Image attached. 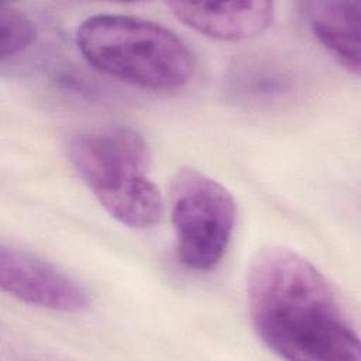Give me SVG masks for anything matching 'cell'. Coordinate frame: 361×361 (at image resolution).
Returning <instances> with one entry per match:
<instances>
[{"mask_svg": "<svg viewBox=\"0 0 361 361\" xmlns=\"http://www.w3.org/2000/svg\"><path fill=\"white\" fill-rule=\"evenodd\" d=\"M247 305L262 344L289 361H358L357 327L326 275L283 245L261 247L247 269Z\"/></svg>", "mask_w": 361, "mask_h": 361, "instance_id": "6da1fadb", "label": "cell"}, {"mask_svg": "<svg viewBox=\"0 0 361 361\" xmlns=\"http://www.w3.org/2000/svg\"><path fill=\"white\" fill-rule=\"evenodd\" d=\"M76 45L89 65L131 86L172 92L195 69L193 54L169 28L124 14H94L76 30Z\"/></svg>", "mask_w": 361, "mask_h": 361, "instance_id": "7a4b0ae2", "label": "cell"}, {"mask_svg": "<svg viewBox=\"0 0 361 361\" xmlns=\"http://www.w3.org/2000/svg\"><path fill=\"white\" fill-rule=\"evenodd\" d=\"M68 155L100 206L118 223L149 228L164 214L161 192L149 176L147 142L127 126L78 133Z\"/></svg>", "mask_w": 361, "mask_h": 361, "instance_id": "3957f363", "label": "cell"}, {"mask_svg": "<svg viewBox=\"0 0 361 361\" xmlns=\"http://www.w3.org/2000/svg\"><path fill=\"white\" fill-rule=\"evenodd\" d=\"M169 212L178 261L197 272L214 268L235 227L237 204L230 190L195 168H180L171 179Z\"/></svg>", "mask_w": 361, "mask_h": 361, "instance_id": "277c9868", "label": "cell"}, {"mask_svg": "<svg viewBox=\"0 0 361 361\" xmlns=\"http://www.w3.org/2000/svg\"><path fill=\"white\" fill-rule=\"evenodd\" d=\"M0 285L14 299L62 313H78L89 306L87 289L47 259L14 247L0 245Z\"/></svg>", "mask_w": 361, "mask_h": 361, "instance_id": "5b68a950", "label": "cell"}, {"mask_svg": "<svg viewBox=\"0 0 361 361\" xmlns=\"http://www.w3.org/2000/svg\"><path fill=\"white\" fill-rule=\"evenodd\" d=\"M173 16L193 31L220 41H243L267 31L275 17L272 1H169Z\"/></svg>", "mask_w": 361, "mask_h": 361, "instance_id": "8992f818", "label": "cell"}, {"mask_svg": "<svg viewBox=\"0 0 361 361\" xmlns=\"http://www.w3.org/2000/svg\"><path fill=\"white\" fill-rule=\"evenodd\" d=\"M314 38L350 73L360 75L361 1L314 0L303 4Z\"/></svg>", "mask_w": 361, "mask_h": 361, "instance_id": "52a82bcc", "label": "cell"}, {"mask_svg": "<svg viewBox=\"0 0 361 361\" xmlns=\"http://www.w3.org/2000/svg\"><path fill=\"white\" fill-rule=\"evenodd\" d=\"M32 21L18 8L3 4L0 7V59L16 56L35 39Z\"/></svg>", "mask_w": 361, "mask_h": 361, "instance_id": "ba28073f", "label": "cell"}]
</instances>
